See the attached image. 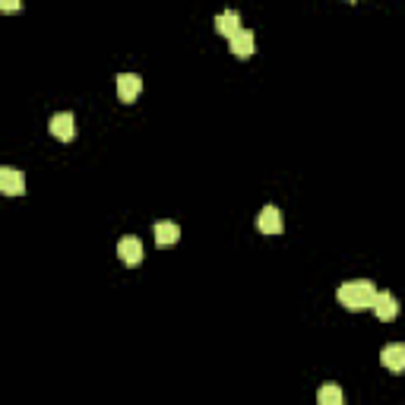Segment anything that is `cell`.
Here are the masks:
<instances>
[{"label": "cell", "instance_id": "6da1fadb", "mask_svg": "<svg viewBox=\"0 0 405 405\" xmlns=\"http://www.w3.org/2000/svg\"><path fill=\"white\" fill-rule=\"evenodd\" d=\"M374 295H377V289H374V282H367V279L345 282L342 289L336 291L339 304H342L345 310H367L374 301Z\"/></svg>", "mask_w": 405, "mask_h": 405}, {"label": "cell", "instance_id": "7a4b0ae2", "mask_svg": "<svg viewBox=\"0 0 405 405\" xmlns=\"http://www.w3.org/2000/svg\"><path fill=\"white\" fill-rule=\"evenodd\" d=\"M48 130H51V137H57L61 143H70V139L76 137V117L70 114V111H57L48 121Z\"/></svg>", "mask_w": 405, "mask_h": 405}, {"label": "cell", "instance_id": "3957f363", "mask_svg": "<svg viewBox=\"0 0 405 405\" xmlns=\"http://www.w3.org/2000/svg\"><path fill=\"white\" fill-rule=\"evenodd\" d=\"M0 193L3 197H22L26 193V178H22L20 168H10V165L0 168Z\"/></svg>", "mask_w": 405, "mask_h": 405}, {"label": "cell", "instance_id": "277c9868", "mask_svg": "<svg viewBox=\"0 0 405 405\" xmlns=\"http://www.w3.org/2000/svg\"><path fill=\"white\" fill-rule=\"evenodd\" d=\"M117 257H121V263H127V266H137V263L143 260V240H139L137 234L121 238L117 240Z\"/></svg>", "mask_w": 405, "mask_h": 405}, {"label": "cell", "instance_id": "5b68a950", "mask_svg": "<svg viewBox=\"0 0 405 405\" xmlns=\"http://www.w3.org/2000/svg\"><path fill=\"white\" fill-rule=\"evenodd\" d=\"M228 45H231L234 57H250L257 51V35L250 29H238L234 35H228Z\"/></svg>", "mask_w": 405, "mask_h": 405}, {"label": "cell", "instance_id": "8992f818", "mask_svg": "<svg viewBox=\"0 0 405 405\" xmlns=\"http://www.w3.org/2000/svg\"><path fill=\"white\" fill-rule=\"evenodd\" d=\"M257 228L263 234H282L285 231V219H282L279 206H263L260 215H257Z\"/></svg>", "mask_w": 405, "mask_h": 405}, {"label": "cell", "instance_id": "52a82bcc", "mask_svg": "<svg viewBox=\"0 0 405 405\" xmlns=\"http://www.w3.org/2000/svg\"><path fill=\"white\" fill-rule=\"evenodd\" d=\"M139 92H143V79H139L137 73H121L117 76V95H121V102H137Z\"/></svg>", "mask_w": 405, "mask_h": 405}, {"label": "cell", "instance_id": "ba28073f", "mask_svg": "<svg viewBox=\"0 0 405 405\" xmlns=\"http://www.w3.org/2000/svg\"><path fill=\"white\" fill-rule=\"evenodd\" d=\"M371 310L377 314V320H383V323L399 316V304H396V298H392L390 291H377L374 301H371Z\"/></svg>", "mask_w": 405, "mask_h": 405}, {"label": "cell", "instance_id": "9c48e42d", "mask_svg": "<svg viewBox=\"0 0 405 405\" xmlns=\"http://www.w3.org/2000/svg\"><path fill=\"white\" fill-rule=\"evenodd\" d=\"M380 361L390 367V371H405V345L402 342H390L383 349V355H380Z\"/></svg>", "mask_w": 405, "mask_h": 405}, {"label": "cell", "instance_id": "30bf717a", "mask_svg": "<svg viewBox=\"0 0 405 405\" xmlns=\"http://www.w3.org/2000/svg\"><path fill=\"white\" fill-rule=\"evenodd\" d=\"M152 231H155L158 247H171V244H178V238H181V228L174 225V222H158Z\"/></svg>", "mask_w": 405, "mask_h": 405}, {"label": "cell", "instance_id": "8fae6325", "mask_svg": "<svg viewBox=\"0 0 405 405\" xmlns=\"http://www.w3.org/2000/svg\"><path fill=\"white\" fill-rule=\"evenodd\" d=\"M238 29H240V13H238V10H225V13L215 16V32H219V35H225V38H228V35H234Z\"/></svg>", "mask_w": 405, "mask_h": 405}, {"label": "cell", "instance_id": "7c38bea8", "mask_svg": "<svg viewBox=\"0 0 405 405\" xmlns=\"http://www.w3.org/2000/svg\"><path fill=\"white\" fill-rule=\"evenodd\" d=\"M316 402L320 405H342V390L333 383H326L320 392H316Z\"/></svg>", "mask_w": 405, "mask_h": 405}, {"label": "cell", "instance_id": "4fadbf2b", "mask_svg": "<svg viewBox=\"0 0 405 405\" xmlns=\"http://www.w3.org/2000/svg\"><path fill=\"white\" fill-rule=\"evenodd\" d=\"M20 7H22V0H0V10L3 13H16Z\"/></svg>", "mask_w": 405, "mask_h": 405}, {"label": "cell", "instance_id": "5bb4252c", "mask_svg": "<svg viewBox=\"0 0 405 405\" xmlns=\"http://www.w3.org/2000/svg\"><path fill=\"white\" fill-rule=\"evenodd\" d=\"M349 3H358V0H349Z\"/></svg>", "mask_w": 405, "mask_h": 405}]
</instances>
